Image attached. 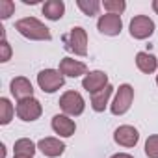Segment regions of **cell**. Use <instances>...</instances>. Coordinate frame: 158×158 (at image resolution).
<instances>
[{
    "label": "cell",
    "instance_id": "52a82bcc",
    "mask_svg": "<svg viewBox=\"0 0 158 158\" xmlns=\"http://www.w3.org/2000/svg\"><path fill=\"white\" fill-rule=\"evenodd\" d=\"M154 34V23L147 15H136L130 21V35L134 39H147Z\"/></svg>",
    "mask_w": 158,
    "mask_h": 158
},
{
    "label": "cell",
    "instance_id": "d4e9b609",
    "mask_svg": "<svg viewBox=\"0 0 158 158\" xmlns=\"http://www.w3.org/2000/svg\"><path fill=\"white\" fill-rule=\"evenodd\" d=\"M110 158H134V156L128 154V152H115V154H112Z\"/></svg>",
    "mask_w": 158,
    "mask_h": 158
},
{
    "label": "cell",
    "instance_id": "6da1fadb",
    "mask_svg": "<svg viewBox=\"0 0 158 158\" xmlns=\"http://www.w3.org/2000/svg\"><path fill=\"white\" fill-rule=\"evenodd\" d=\"M15 30L32 41H50V30L35 17H24L15 23Z\"/></svg>",
    "mask_w": 158,
    "mask_h": 158
},
{
    "label": "cell",
    "instance_id": "5b68a950",
    "mask_svg": "<svg viewBox=\"0 0 158 158\" xmlns=\"http://www.w3.org/2000/svg\"><path fill=\"white\" fill-rule=\"evenodd\" d=\"M132 101H134V88L130 84H123L119 86V89L115 91V97H114V102L110 104V112L114 115H123L130 110L132 106Z\"/></svg>",
    "mask_w": 158,
    "mask_h": 158
},
{
    "label": "cell",
    "instance_id": "ac0fdd59",
    "mask_svg": "<svg viewBox=\"0 0 158 158\" xmlns=\"http://www.w3.org/2000/svg\"><path fill=\"white\" fill-rule=\"evenodd\" d=\"M37 151V143H34L30 138H21L13 145V156H32Z\"/></svg>",
    "mask_w": 158,
    "mask_h": 158
},
{
    "label": "cell",
    "instance_id": "cb8c5ba5",
    "mask_svg": "<svg viewBox=\"0 0 158 158\" xmlns=\"http://www.w3.org/2000/svg\"><path fill=\"white\" fill-rule=\"evenodd\" d=\"M10 58H11V47H10V43L6 39V34L2 32V41H0V61L6 63Z\"/></svg>",
    "mask_w": 158,
    "mask_h": 158
},
{
    "label": "cell",
    "instance_id": "30bf717a",
    "mask_svg": "<svg viewBox=\"0 0 158 158\" xmlns=\"http://www.w3.org/2000/svg\"><path fill=\"white\" fill-rule=\"evenodd\" d=\"M114 139L121 147H136V143L139 141V132L132 125H121L119 128H115Z\"/></svg>",
    "mask_w": 158,
    "mask_h": 158
},
{
    "label": "cell",
    "instance_id": "e0dca14e",
    "mask_svg": "<svg viewBox=\"0 0 158 158\" xmlns=\"http://www.w3.org/2000/svg\"><path fill=\"white\" fill-rule=\"evenodd\" d=\"M65 13V4L61 0H48L43 4V15L48 21H60Z\"/></svg>",
    "mask_w": 158,
    "mask_h": 158
},
{
    "label": "cell",
    "instance_id": "4fadbf2b",
    "mask_svg": "<svg viewBox=\"0 0 158 158\" xmlns=\"http://www.w3.org/2000/svg\"><path fill=\"white\" fill-rule=\"evenodd\" d=\"M60 73L63 76H69V78H78V76H86L88 74V65L84 61H78V60H73V58H63L60 61Z\"/></svg>",
    "mask_w": 158,
    "mask_h": 158
},
{
    "label": "cell",
    "instance_id": "d6986e66",
    "mask_svg": "<svg viewBox=\"0 0 158 158\" xmlns=\"http://www.w3.org/2000/svg\"><path fill=\"white\" fill-rule=\"evenodd\" d=\"M15 115V108L10 102V99L2 97L0 99V125H8Z\"/></svg>",
    "mask_w": 158,
    "mask_h": 158
},
{
    "label": "cell",
    "instance_id": "5bb4252c",
    "mask_svg": "<svg viewBox=\"0 0 158 158\" xmlns=\"http://www.w3.org/2000/svg\"><path fill=\"white\" fill-rule=\"evenodd\" d=\"M37 149L48 158H58V156L63 154L65 143L61 139H58V138H43V139L37 141Z\"/></svg>",
    "mask_w": 158,
    "mask_h": 158
},
{
    "label": "cell",
    "instance_id": "2e32d148",
    "mask_svg": "<svg viewBox=\"0 0 158 158\" xmlns=\"http://www.w3.org/2000/svg\"><path fill=\"white\" fill-rule=\"evenodd\" d=\"M112 93H114V86H112V84H108L104 89L93 93V95H91V108H93L95 112H99V114L104 112L106 106H108V101H110Z\"/></svg>",
    "mask_w": 158,
    "mask_h": 158
},
{
    "label": "cell",
    "instance_id": "277c9868",
    "mask_svg": "<svg viewBox=\"0 0 158 158\" xmlns=\"http://www.w3.org/2000/svg\"><path fill=\"white\" fill-rule=\"evenodd\" d=\"M60 108L63 110L65 115L69 117H76V115H82L86 110V101L84 97L78 93V91H65L60 97Z\"/></svg>",
    "mask_w": 158,
    "mask_h": 158
},
{
    "label": "cell",
    "instance_id": "9a60e30c",
    "mask_svg": "<svg viewBox=\"0 0 158 158\" xmlns=\"http://www.w3.org/2000/svg\"><path fill=\"white\" fill-rule=\"evenodd\" d=\"M136 65L141 73L145 74H152L156 69H158V60L154 54H149V52H138L136 54Z\"/></svg>",
    "mask_w": 158,
    "mask_h": 158
},
{
    "label": "cell",
    "instance_id": "9c48e42d",
    "mask_svg": "<svg viewBox=\"0 0 158 158\" xmlns=\"http://www.w3.org/2000/svg\"><path fill=\"white\" fill-rule=\"evenodd\" d=\"M108 86V74L104 71H89L84 78H82V88L88 93H97L101 89H104Z\"/></svg>",
    "mask_w": 158,
    "mask_h": 158
},
{
    "label": "cell",
    "instance_id": "83f0119b",
    "mask_svg": "<svg viewBox=\"0 0 158 158\" xmlns=\"http://www.w3.org/2000/svg\"><path fill=\"white\" fill-rule=\"evenodd\" d=\"M156 84H158V74H156Z\"/></svg>",
    "mask_w": 158,
    "mask_h": 158
},
{
    "label": "cell",
    "instance_id": "7402d4cb",
    "mask_svg": "<svg viewBox=\"0 0 158 158\" xmlns=\"http://www.w3.org/2000/svg\"><path fill=\"white\" fill-rule=\"evenodd\" d=\"M145 154L149 158H158V134H152L145 141Z\"/></svg>",
    "mask_w": 158,
    "mask_h": 158
},
{
    "label": "cell",
    "instance_id": "44dd1931",
    "mask_svg": "<svg viewBox=\"0 0 158 158\" xmlns=\"http://www.w3.org/2000/svg\"><path fill=\"white\" fill-rule=\"evenodd\" d=\"M102 6H104V10H106L108 13H114V15H121V13L127 10L125 0H104Z\"/></svg>",
    "mask_w": 158,
    "mask_h": 158
},
{
    "label": "cell",
    "instance_id": "ba28073f",
    "mask_svg": "<svg viewBox=\"0 0 158 158\" xmlns=\"http://www.w3.org/2000/svg\"><path fill=\"white\" fill-rule=\"evenodd\" d=\"M97 28L101 34L104 35H119L121 30H123V21H121V15H114V13H106V15H101L99 21H97Z\"/></svg>",
    "mask_w": 158,
    "mask_h": 158
},
{
    "label": "cell",
    "instance_id": "7a4b0ae2",
    "mask_svg": "<svg viewBox=\"0 0 158 158\" xmlns=\"http://www.w3.org/2000/svg\"><path fill=\"white\" fill-rule=\"evenodd\" d=\"M61 39H63L65 48L69 52H73L74 56H86L88 54V34L82 26L71 28V32L65 34Z\"/></svg>",
    "mask_w": 158,
    "mask_h": 158
},
{
    "label": "cell",
    "instance_id": "4316f807",
    "mask_svg": "<svg viewBox=\"0 0 158 158\" xmlns=\"http://www.w3.org/2000/svg\"><path fill=\"white\" fill-rule=\"evenodd\" d=\"M13 158H32V156H13Z\"/></svg>",
    "mask_w": 158,
    "mask_h": 158
},
{
    "label": "cell",
    "instance_id": "7c38bea8",
    "mask_svg": "<svg viewBox=\"0 0 158 158\" xmlns=\"http://www.w3.org/2000/svg\"><path fill=\"white\" fill-rule=\"evenodd\" d=\"M52 130L61 138H71L76 132V123L65 114H56L52 117Z\"/></svg>",
    "mask_w": 158,
    "mask_h": 158
},
{
    "label": "cell",
    "instance_id": "ffe728a7",
    "mask_svg": "<svg viewBox=\"0 0 158 158\" xmlns=\"http://www.w3.org/2000/svg\"><path fill=\"white\" fill-rule=\"evenodd\" d=\"M76 6L84 11V15L93 17V15L99 13V10H101L102 4L99 2V0H76Z\"/></svg>",
    "mask_w": 158,
    "mask_h": 158
},
{
    "label": "cell",
    "instance_id": "8992f818",
    "mask_svg": "<svg viewBox=\"0 0 158 158\" xmlns=\"http://www.w3.org/2000/svg\"><path fill=\"white\" fill-rule=\"evenodd\" d=\"M15 114L19 119L30 123V121H37L43 114V106L41 102L35 99V97H30V99H24V101H19L17 106H15Z\"/></svg>",
    "mask_w": 158,
    "mask_h": 158
},
{
    "label": "cell",
    "instance_id": "603a6c76",
    "mask_svg": "<svg viewBox=\"0 0 158 158\" xmlns=\"http://www.w3.org/2000/svg\"><path fill=\"white\" fill-rule=\"evenodd\" d=\"M15 11V4L11 2V0H0V19L6 21L13 15Z\"/></svg>",
    "mask_w": 158,
    "mask_h": 158
},
{
    "label": "cell",
    "instance_id": "3957f363",
    "mask_svg": "<svg viewBox=\"0 0 158 158\" xmlns=\"http://www.w3.org/2000/svg\"><path fill=\"white\" fill-rule=\"evenodd\" d=\"M65 84V76L56 69H43L37 74V86L43 93H56Z\"/></svg>",
    "mask_w": 158,
    "mask_h": 158
},
{
    "label": "cell",
    "instance_id": "8fae6325",
    "mask_svg": "<svg viewBox=\"0 0 158 158\" xmlns=\"http://www.w3.org/2000/svg\"><path fill=\"white\" fill-rule=\"evenodd\" d=\"M10 91H11V95L17 101H24V99L34 97L32 82L28 80L26 76H15L13 80H11V84H10Z\"/></svg>",
    "mask_w": 158,
    "mask_h": 158
},
{
    "label": "cell",
    "instance_id": "484cf974",
    "mask_svg": "<svg viewBox=\"0 0 158 158\" xmlns=\"http://www.w3.org/2000/svg\"><path fill=\"white\" fill-rule=\"evenodd\" d=\"M152 10H154V13L158 15V0H154V2H152Z\"/></svg>",
    "mask_w": 158,
    "mask_h": 158
}]
</instances>
